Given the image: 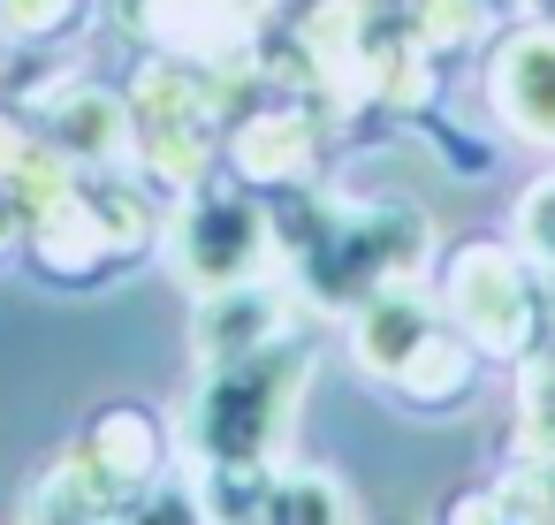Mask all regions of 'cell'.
<instances>
[{"instance_id":"cell-1","label":"cell","mask_w":555,"mask_h":525,"mask_svg":"<svg viewBox=\"0 0 555 525\" xmlns=\"http://www.w3.org/2000/svg\"><path fill=\"white\" fill-rule=\"evenodd\" d=\"M274 517H282V525H343V510H335V487H327V479H297V487H282Z\"/></svg>"},{"instance_id":"cell-2","label":"cell","mask_w":555,"mask_h":525,"mask_svg":"<svg viewBox=\"0 0 555 525\" xmlns=\"http://www.w3.org/2000/svg\"><path fill=\"white\" fill-rule=\"evenodd\" d=\"M168 517H176V525H198V510H191V502H168Z\"/></svg>"}]
</instances>
